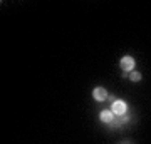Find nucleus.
Wrapping results in <instances>:
<instances>
[{"instance_id": "7ed1b4c3", "label": "nucleus", "mask_w": 151, "mask_h": 144, "mask_svg": "<svg viewBox=\"0 0 151 144\" xmlns=\"http://www.w3.org/2000/svg\"><path fill=\"white\" fill-rule=\"evenodd\" d=\"M92 99L97 102H103L108 99V91L104 89V87H94V91H92Z\"/></svg>"}, {"instance_id": "39448f33", "label": "nucleus", "mask_w": 151, "mask_h": 144, "mask_svg": "<svg viewBox=\"0 0 151 144\" xmlns=\"http://www.w3.org/2000/svg\"><path fill=\"white\" fill-rule=\"evenodd\" d=\"M129 79L133 80V82H139L141 80V72H136V70H133L129 74Z\"/></svg>"}, {"instance_id": "423d86ee", "label": "nucleus", "mask_w": 151, "mask_h": 144, "mask_svg": "<svg viewBox=\"0 0 151 144\" xmlns=\"http://www.w3.org/2000/svg\"><path fill=\"white\" fill-rule=\"evenodd\" d=\"M108 99H109V102H116V101H118V99H116V97H114V96L108 97Z\"/></svg>"}, {"instance_id": "20e7f679", "label": "nucleus", "mask_w": 151, "mask_h": 144, "mask_svg": "<svg viewBox=\"0 0 151 144\" xmlns=\"http://www.w3.org/2000/svg\"><path fill=\"white\" fill-rule=\"evenodd\" d=\"M99 119H101V123H104V124H111L114 121V112L111 111V109H104V111H101V114H99Z\"/></svg>"}, {"instance_id": "f03ea898", "label": "nucleus", "mask_w": 151, "mask_h": 144, "mask_svg": "<svg viewBox=\"0 0 151 144\" xmlns=\"http://www.w3.org/2000/svg\"><path fill=\"white\" fill-rule=\"evenodd\" d=\"M134 64H136L134 57H131V55H124V57H121V60H119V65H121L123 72H133Z\"/></svg>"}, {"instance_id": "f257e3e1", "label": "nucleus", "mask_w": 151, "mask_h": 144, "mask_svg": "<svg viewBox=\"0 0 151 144\" xmlns=\"http://www.w3.org/2000/svg\"><path fill=\"white\" fill-rule=\"evenodd\" d=\"M111 111L114 112V116H124L126 112H128V104L121 99H118L116 102L111 104Z\"/></svg>"}, {"instance_id": "0eeeda50", "label": "nucleus", "mask_w": 151, "mask_h": 144, "mask_svg": "<svg viewBox=\"0 0 151 144\" xmlns=\"http://www.w3.org/2000/svg\"><path fill=\"white\" fill-rule=\"evenodd\" d=\"M123 144H128V143H123Z\"/></svg>"}]
</instances>
